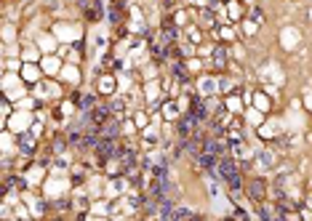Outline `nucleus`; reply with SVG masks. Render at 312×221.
<instances>
[{
    "instance_id": "79ce46f5",
    "label": "nucleus",
    "mask_w": 312,
    "mask_h": 221,
    "mask_svg": "<svg viewBox=\"0 0 312 221\" xmlns=\"http://www.w3.org/2000/svg\"><path fill=\"white\" fill-rule=\"evenodd\" d=\"M134 131H136V123H134V120H123V131H120V133H123V136H131Z\"/></svg>"
},
{
    "instance_id": "864d4df0",
    "label": "nucleus",
    "mask_w": 312,
    "mask_h": 221,
    "mask_svg": "<svg viewBox=\"0 0 312 221\" xmlns=\"http://www.w3.org/2000/svg\"><path fill=\"white\" fill-rule=\"evenodd\" d=\"M14 221H19V219H14Z\"/></svg>"
},
{
    "instance_id": "c03bdc74",
    "label": "nucleus",
    "mask_w": 312,
    "mask_h": 221,
    "mask_svg": "<svg viewBox=\"0 0 312 221\" xmlns=\"http://www.w3.org/2000/svg\"><path fill=\"white\" fill-rule=\"evenodd\" d=\"M35 96H27V99H22V101H19V109H32V107H35Z\"/></svg>"
},
{
    "instance_id": "9b49d317",
    "label": "nucleus",
    "mask_w": 312,
    "mask_h": 221,
    "mask_svg": "<svg viewBox=\"0 0 312 221\" xmlns=\"http://www.w3.org/2000/svg\"><path fill=\"white\" fill-rule=\"evenodd\" d=\"M22 80L24 83H40L43 80V67H38V64H24L22 67Z\"/></svg>"
},
{
    "instance_id": "f704fd0d",
    "label": "nucleus",
    "mask_w": 312,
    "mask_h": 221,
    "mask_svg": "<svg viewBox=\"0 0 312 221\" xmlns=\"http://www.w3.org/2000/svg\"><path fill=\"white\" fill-rule=\"evenodd\" d=\"M174 24H176V27H190V14H187V11H176V14H174Z\"/></svg>"
},
{
    "instance_id": "e433bc0d",
    "label": "nucleus",
    "mask_w": 312,
    "mask_h": 221,
    "mask_svg": "<svg viewBox=\"0 0 312 221\" xmlns=\"http://www.w3.org/2000/svg\"><path fill=\"white\" fill-rule=\"evenodd\" d=\"M30 213H32V211H27V208H24L22 203H16V205H14V216H16L19 221H27V219H30Z\"/></svg>"
},
{
    "instance_id": "5701e85b",
    "label": "nucleus",
    "mask_w": 312,
    "mask_h": 221,
    "mask_svg": "<svg viewBox=\"0 0 312 221\" xmlns=\"http://www.w3.org/2000/svg\"><path fill=\"white\" fill-rule=\"evenodd\" d=\"M211 64H214L216 69L227 67V48H224V45H216L214 48V59H211Z\"/></svg>"
},
{
    "instance_id": "de8ad7c7",
    "label": "nucleus",
    "mask_w": 312,
    "mask_h": 221,
    "mask_svg": "<svg viewBox=\"0 0 312 221\" xmlns=\"http://www.w3.org/2000/svg\"><path fill=\"white\" fill-rule=\"evenodd\" d=\"M72 112H75V107H72L70 101H64L62 104V115H72Z\"/></svg>"
},
{
    "instance_id": "423d86ee",
    "label": "nucleus",
    "mask_w": 312,
    "mask_h": 221,
    "mask_svg": "<svg viewBox=\"0 0 312 221\" xmlns=\"http://www.w3.org/2000/svg\"><path fill=\"white\" fill-rule=\"evenodd\" d=\"M302 43V30L294 27V24H288V27H283L280 32V45L285 51H296V45Z\"/></svg>"
},
{
    "instance_id": "aec40b11",
    "label": "nucleus",
    "mask_w": 312,
    "mask_h": 221,
    "mask_svg": "<svg viewBox=\"0 0 312 221\" xmlns=\"http://www.w3.org/2000/svg\"><path fill=\"white\" fill-rule=\"evenodd\" d=\"M112 211V203L110 200H96L94 205H91V216H99V219H107Z\"/></svg>"
},
{
    "instance_id": "f3484780",
    "label": "nucleus",
    "mask_w": 312,
    "mask_h": 221,
    "mask_svg": "<svg viewBox=\"0 0 312 221\" xmlns=\"http://www.w3.org/2000/svg\"><path fill=\"white\" fill-rule=\"evenodd\" d=\"M22 59H24V64H38V62H43V51L38 45H27L22 51Z\"/></svg>"
},
{
    "instance_id": "49530a36",
    "label": "nucleus",
    "mask_w": 312,
    "mask_h": 221,
    "mask_svg": "<svg viewBox=\"0 0 312 221\" xmlns=\"http://www.w3.org/2000/svg\"><path fill=\"white\" fill-rule=\"evenodd\" d=\"M187 69H192V72L200 69V59H187Z\"/></svg>"
},
{
    "instance_id": "9d476101",
    "label": "nucleus",
    "mask_w": 312,
    "mask_h": 221,
    "mask_svg": "<svg viewBox=\"0 0 312 221\" xmlns=\"http://www.w3.org/2000/svg\"><path fill=\"white\" fill-rule=\"evenodd\" d=\"M256 131H259V139H277V136L283 133V126L275 123V120H270V123H262Z\"/></svg>"
},
{
    "instance_id": "09e8293b",
    "label": "nucleus",
    "mask_w": 312,
    "mask_h": 221,
    "mask_svg": "<svg viewBox=\"0 0 312 221\" xmlns=\"http://www.w3.org/2000/svg\"><path fill=\"white\" fill-rule=\"evenodd\" d=\"M190 3H192V5H205L208 0H190Z\"/></svg>"
},
{
    "instance_id": "393cba45",
    "label": "nucleus",
    "mask_w": 312,
    "mask_h": 221,
    "mask_svg": "<svg viewBox=\"0 0 312 221\" xmlns=\"http://www.w3.org/2000/svg\"><path fill=\"white\" fill-rule=\"evenodd\" d=\"M22 197H24V200H30V211H32V216H43V213H45V203H43V200L32 197V194H27V192H24Z\"/></svg>"
},
{
    "instance_id": "4c0bfd02",
    "label": "nucleus",
    "mask_w": 312,
    "mask_h": 221,
    "mask_svg": "<svg viewBox=\"0 0 312 221\" xmlns=\"http://www.w3.org/2000/svg\"><path fill=\"white\" fill-rule=\"evenodd\" d=\"M102 184H107V181H102V179H91V184H88V194H102Z\"/></svg>"
},
{
    "instance_id": "6ab92c4d",
    "label": "nucleus",
    "mask_w": 312,
    "mask_h": 221,
    "mask_svg": "<svg viewBox=\"0 0 312 221\" xmlns=\"http://www.w3.org/2000/svg\"><path fill=\"white\" fill-rule=\"evenodd\" d=\"M24 179H27V184H30V187H38V184H40V181L45 179V168H43V165H32Z\"/></svg>"
},
{
    "instance_id": "bb28decb",
    "label": "nucleus",
    "mask_w": 312,
    "mask_h": 221,
    "mask_svg": "<svg viewBox=\"0 0 312 221\" xmlns=\"http://www.w3.org/2000/svg\"><path fill=\"white\" fill-rule=\"evenodd\" d=\"M184 40L192 43V45H197L203 40V35H200V27H195V24H190V27H184Z\"/></svg>"
},
{
    "instance_id": "4468645a",
    "label": "nucleus",
    "mask_w": 312,
    "mask_h": 221,
    "mask_svg": "<svg viewBox=\"0 0 312 221\" xmlns=\"http://www.w3.org/2000/svg\"><path fill=\"white\" fill-rule=\"evenodd\" d=\"M35 45H38V48L43 51L45 56H51V54H54V51H56V35H54V32H51V35H38Z\"/></svg>"
},
{
    "instance_id": "c756f323",
    "label": "nucleus",
    "mask_w": 312,
    "mask_h": 221,
    "mask_svg": "<svg viewBox=\"0 0 312 221\" xmlns=\"http://www.w3.org/2000/svg\"><path fill=\"white\" fill-rule=\"evenodd\" d=\"M254 107L259 112H267L270 109V96L267 94H254Z\"/></svg>"
},
{
    "instance_id": "58836bf2",
    "label": "nucleus",
    "mask_w": 312,
    "mask_h": 221,
    "mask_svg": "<svg viewBox=\"0 0 312 221\" xmlns=\"http://www.w3.org/2000/svg\"><path fill=\"white\" fill-rule=\"evenodd\" d=\"M14 24H5V27H3V43H14L16 40V35H14Z\"/></svg>"
},
{
    "instance_id": "cd10ccee",
    "label": "nucleus",
    "mask_w": 312,
    "mask_h": 221,
    "mask_svg": "<svg viewBox=\"0 0 312 221\" xmlns=\"http://www.w3.org/2000/svg\"><path fill=\"white\" fill-rule=\"evenodd\" d=\"M219 37H222L224 43H235V40H237V30L230 27V24H224V27L219 30Z\"/></svg>"
},
{
    "instance_id": "39448f33",
    "label": "nucleus",
    "mask_w": 312,
    "mask_h": 221,
    "mask_svg": "<svg viewBox=\"0 0 312 221\" xmlns=\"http://www.w3.org/2000/svg\"><path fill=\"white\" fill-rule=\"evenodd\" d=\"M32 118H30V115L27 112H24V109H16V112L14 115H11V120H8V126H5V128H8V131L11 133H27V128H32V123H30Z\"/></svg>"
},
{
    "instance_id": "2f4dec72",
    "label": "nucleus",
    "mask_w": 312,
    "mask_h": 221,
    "mask_svg": "<svg viewBox=\"0 0 312 221\" xmlns=\"http://www.w3.org/2000/svg\"><path fill=\"white\" fill-rule=\"evenodd\" d=\"M19 72H5L3 75V91H8V88H14V86H19Z\"/></svg>"
},
{
    "instance_id": "72a5a7b5",
    "label": "nucleus",
    "mask_w": 312,
    "mask_h": 221,
    "mask_svg": "<svg viewBox=\"0 0 312 221\" xmlns=\"http://www.w3.org/2000/svg\"><path fill=\"white\" fill-rule=\"evenodd\" d=\"M3 67H5V72H22L24 64L19 59H3Z\"/></svg>"
},
{
    "instance_id": "f257e3e1",
    "label": "nucleus",
    "mask_w": 312,
    "mask_h": 221,
    "mask_svg": "<svg viewBox=\"0 0 312 221\" xmlns=\"http://www.w3.org/2000/svg\"><path fill=\"white\" fill-rule=\"evenodd\" d=\"M216 173L227 181L230 192H237L240 189V171H237V160L227 155V158H219V165H216Z\"/></svg>"
},
{
    "instance_id": "f8f14e48",
    "label": "nucleus",
    "mask_w": 312,
    "mask_h": 221,
    "mask_svg": "<svg viewBox=\"0 0 312 221\" xmlns=\"http://www.w3.org/2000/svg\"><path fill=\"white\" fill-rule=\"evenodd\" d=\"M115 88H117V75H102V77H99V83H96L99 94L112 96V94H115Z\"/></svg>"
},
{
    "instance_id": "ddd939ff",
    "label": "nucleus",
    "mask_w": 312,
    "mask_h": 221,
    "mask_svg": "<svg viewBox=\"0 0 312 221\" xmlns=\"http://www.w3.org/2000/svg\"><path fill=\"white\" fill-rule=\"evenodd\" d=\"M160 115L165 118V123H176L179 118H182V109H179V104H176V99H168L160 107Z\"/></svg>"
},
{
    "instance_id": "2eb2a0df",
    "label": "nucleus",
    "mask_w": 312,
    "mask_h": 221,
    "mask_svg": "<svg viewBox=\"0 0 312 221\" xmlns=\"http://www.w3.org/2000/svg\"><path fill=\"white\" fill-rule=\"evenodd\" d=\"M35 144H38V136L35 133H19V152H24V155H30V152H35Z\"/></svg>"
},
{
    "instance_id": "4be33fe9",
    "label": "nucleus",
    "mask_w": 312,
    "mask_h": 221,
    "mask_svg": "<svg viewBox=\"0 0 312 221\" xmlns=\"http://www.w3.org/2000/svg\"><path fill=\"white\" fill-rule=\"evenodd\" d=\"M59 77H62V80H67V83H78V80H80L78 64H64V67H62V72H59Z\"/></svg>"
},
{
    "instance_id": "5fc2aeb1",
    "label": "nucleus",
    "mask_w": 312,
    "mask_h": 221,
    "mask_svg": "<svg viewBox=\"0 0 312 221\" xmlns=\"http://www.w3.org/2000/svg\"><path fill=\"white\" fill-rule=\"evenodd\" d=\"M227 3H230V0H227Z\"/></svg>"
},
{
    "instance_id": "3c124183",
    "label": "nucleus",
    "mask_w": 312,
    "mask_h": 221,
    "mask_svg": "<svg viewBox=\"0 0 312 221\" xmlns=\"http://www.w3.org/2000/svg\"><path fill=\"white\" fill-rule=\"evenodd\" d=\"M307 22H312V5L307 8Z\"/></svg>"
},
{
    "instance_id": "412c9836",
    "label": "nucleus",
    "mask_w": 312,
    "mask_h": 221,
    "mask_svg": "<svg viewBox=\"0 0 312 221\" xmlns=\"http://www.w3.org/2000/svg\"><path fill=\"white\" fill-rule=\"evenodd\" d=\"M224 109H227L230 115L240 112V109H243V99H240V96H235V94H227V96H224Z\"/></svg>"
},
{
    "instance_id": "473e14b6",
    "label": "nucleus",
    "mask_w": 312,
    "mask_h": 221,
    "mask_svg": "<svg viewBox=\"0 0 312 221\" xmlns=\"http://www.w3.org/2000/svg\"><path fill=\"white\" fill-rule=\"evenodd\" d=\"M248 194L262 203V200H264V184H262V181H254V184H251V189H248Z\"/></svg>"
},
{
    "instance_id": "a878e982",
    "label": "nucleus",
    "mask_w": 312,
    "mask_h": 221,
    "mask_svg": "<svg viewBox=\"0 0 312 221\" xmlns=\"http://www.w3.org/2000/svg\"><path fill=\"white\" fill-rule=\"evenodd\" d=\"M245 123H248L251 128H259V126L264 123V112H259L256 107H251L248 112H245Z\"/></svg>"
},
{
    "instance_id": "7ed1b4c3",
    "label": "nucleus",
    "mask_w": 312,
    "mask_h": 221,
    "mask_svg": "<svg viewBox=\"0 0 312 221\" xmlns=\"http://www.w3.org/2000/svg\"><path fill=\"white\" fill-rule=\"evenodd\" d=\"M54 35H56V40H62V43H75L78 37H80V27H78V24H70V22H56Z\"/></svg>"
},
{
    "instance_id": "c9c22d12",
    "label": "nucleus",
    "mask_w": 312,
    "mask_h": 221,
    "mask_svg": "<svg viewBox=\"0 0 312 221\" xmlns=\"http://www.w3.org/2000/svg\"><path fill=\"white\" fill-rule=\"evenodd\" d=\"M243 32H245V37H254L259 32V24L254 22V19H245V22H243Z\"/></svg>"
},
{
    "instance_id": "a18cd8bd",
    "label": "nucleus",
    "mask_w": 312,
    "mask_h": 221,
    "mask_svg": "<svg viewBox=\"0 0 312 221\" xmlns=\"http://www.w3.org/2000/svg\"><path fill=\"white\" fill-rule=\"evenodd\" d=\"M214 48H216V45H208V43H205V45H200V48H197V54H200V56H211V54H214Z\"/></svg>"
},
{
    "instance_id": "f03ea898",
    "label": "nucleus",
    "mask_w": 312,
    "mask_h": 221,
    "mask_svg": "<svg viewBox=\"0 0 312 221\" xmlns=\"http://www.w3.org/2000/svg\"><path fill=\"white\" fill-rule=\"evenodd\" d=\"M251 160H254L256 171L259 173H275L277 168V155H275V147H256L254 155H251Z\"/></svg>"
},
{
    "instance_id": "0eeeda50",
    "label": "nucleus",
    "mask_w": 312,
    "mask_h": 221,
    "mask_svg": "<svg viewBox=\"0 0 312 221\" xmlns=\"http://www.w3.org/2000/svg\"><path fill=\"white\" fill-rule=\"evenodd\" d=\"M197 94H200V99H211V96H216L219 94V77H214V75L197 77Z\"/></svg>"
},
{
    "instance_id": "1a4fd4ad",
    "label": "nucleus",
    "mask_w": 312,
    "mask_h": 221,
    "mask_svg": "<svg viewBox=\"0 0 312 221\" xmlns=\"http://www.w3.org/2000/svg\"><path fill=\"white\" fill-rule=\"evenodd\" d=\"M67 187H70L67 179L54 176V179H48V181L43 184V192H45V197H62V194L67 192Z\"/></svg>"
},
{
    "instance_id": "ea45409f",
    "label": "nucleus",
    "mask_w": 312,
    "mask_h": 221,
    "mask_svg": "<svg viewBox=\"0 0 312 221\" xmlns=\"http://www.w3.org/2000/svg\"><path fill=\"white\" fill-rule=\"evenodd\" d=\"M117 88H125V91L131 88V72H120V75H117Z\"/></svg>"
},
{
    "instance_id": "a19ab883",
    "label": "nucleus",
    "mask_w": 312,
    "mask_h": 221,
    "mask_svg": "<svg viewBox=\"0 0 312 221\" xmlns=\"http://www.w3.org/2000/svg\"><path fill=\"white\" fill-rule=\"evenodd\" d=\"M230 54H235V62H243V59H245V48H243L240 43H235V45H232V51H230Z\"/></svg>"
},
{
    "instance_id": "b1692460",
    "label": "nucleus",
    "mask_w": 312,
    "mask_h": 221,
    "mask_svg": "<svg viewBox=\"0 0 312 221\" xmlns=\"http://www.w3.org/2000/svg\"><path fill=\"white\" fill-rule=\"evenodd\" d=\"M224 11H227V19H230V22H237V19L243 16V5L237 3V0H230V3L224 5Z\"/></svg>"
},
{
    "instance_id": "c85d7f7f",
    "label": "nucleus",
    "mask_w": 312,
    "mask_h": 221,
    "mask_svg": "<svg viewBox=\"0 0 312 221\" xmlns=\"http://www.w3.org/2000/svg\"><path fill=\"white\" fill-rule=\"evenodd\" d=\"M134 123H136V128H142V131H144L147 126H152L150 115L144 112V109H136V112H134Z\"/></svg>"
},
{
    "instance_id": "7c9ffc66",
    "label": "nucleus",
    "mask_w": 312,
    "mask_h": 221,
    "mask_svg": "<svg viewBox=\"0 0 312 221\" xmlns=\"http://www.w3.org/2000/svg\"><path fill=\"white\" fill-rule=\"evenodd\" d=\"M235 86H237L235 77H219V91H222V94H232Z\"/></svg>"
},
{
    "instance_id": "603ef678",
    "label": "nucleus",
    "mask_w": 312,
    "mask_h": 221,
    "mask_svg": "<svg viewBox=\"0 0 312 221\" xmlns=\"http://www.w3.org/2000/svg\"><path fill=\"white\" fill-rule=\"evenodd\" d=\"M104 221H120V216H107Z\"/></svg>"
},
{
    "instance_id": "37998d69",
    "label": "nucleus",
    "mask_w": 312,
    "mask_h": 221,
    "mask_svg": "<svg viewBox=\"0 0 312 221\" xmlns=\"http://www.w3.org/2000/svg\"><path fill=\"white\" fill-rule=\"evenodd\" d=\"M248 19H254L256 24H262V22H264V16H262V8H259V5H256V8H251V11H248Z\"/></svg>"
},
{
    "instance_id": "6e6552de",
    "label": "nucleus",
    "mask_w": 312,
    "mask_h": 221,
    "mask_svg": "<svg viewBox=\"0 0 312 221\" xmlns=\"http://www.w3.org/2000/svg\"><path fill=\"white\" fill-rule=\"evenodd\" d=\"M104 192H107V197H123V194H128L131 192L128 179L125 176H112L107 181V187H104Z\"/></svg>"
},
{
    "instance_id": "20e7f679",
    "label": "nucleus",
    "mask_w": 312,
    "mask_h": 221,
    "mask_svg": "<svg viewBox=\"0 0 312 221\" xmlns=\"http://www.w3.org/2000/svg\"><path fill=\"white\" fill-rule=\"evenodd\" d=\"M32 94H35L38 101H45V99H56V96L62 94V88H59L54 80H40V83H35Z\"/></svg>"
},
{
    "instance_id": "dca6fc26",
    "label": "nucleus",
    "mask_w": 312,
    "mask_h": 221,
    "mask_svg": "<svg viewBox=\"0 0 312 221\" xmlns=\"http://www.w3.org/2000/svg\"><path fill=\"white\" fill-rule=\"evenodd\" d=\"M40 67H43V72L45 75H59L62 72V59H59V56H43V62H40Z\"/></svg>"
},
{
    "instance_id": "a211bd4d",
    "label": "nucleus",
    "mask_w": 312,
    "mask_h": 221,
    "mask_svg": "<svg viewBox=\"0 0 312 221\" xmlns=\"http://www.w3.org/2000/svg\"><path fill=\"white\" fill-rule=\"evenodd\" d=\"M160 88H163V83H157V80H147V83H144V96H147V101L157 104V96H160Z\"/></svg>"
},
{
    "instance_id": "8fccbe9b",
    "label": "nucleus",
    "mask_w": 312,
    "mask_h": 221,
    "mask_svg": "<svg viewBox=\"0 0 312 221\" xmlns=\"http://www.w3.org/2000/svg\"><path fill=\"white\" fill-rule=\"evenodd\" d=\"M304 104H307V109L312 112V96H307V99H304Z\"/></svg>"
}]
</instances>
